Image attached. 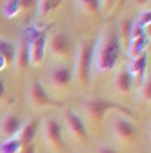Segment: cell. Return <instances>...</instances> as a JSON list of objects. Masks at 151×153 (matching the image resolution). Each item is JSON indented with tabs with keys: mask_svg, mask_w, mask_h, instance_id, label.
<instances>
[{
	"mask_svg": "<svg viewBox=\"0 0 151 153\" xmlns=\"http://www.w3.org/2000/svg\"><path fill=\"white\" fill-rule=\"evenodd\" d=\"M122 59V46L118 40L117 26H106L98 36V44L93 48V69L98 75L111 73Z\"/></svg>",
	"mask_w": 151,
	"mask_h": 153,
	"instance_id": "obj_1",
	"label": "cell"
},
{
	"mask_svg": "<svg viewBox=\"0 0 151 153\" xmlns=\"http://www.w3.org/2000/svg\"><path fill=\"white\" fill-rule=\"evenodd\" d=\"M109 111H117V113H122V115H133L126 106L118 104V102H113L109 99H102V97H93V99H87L86 104H84V115L91 126H100L104 122V119L107 117Z\"/></svg>",
	"mask_w": 151,
	"mask_h": 153,
	"instance_id": "obj_2",
	"label": "cell"
},
{
	"mask_svg": "<svg viewBox=\"0 0 151 153\" xmlns=\"http://www.w3.org/2000/svg\"><path fill=\"white\" fill-rule=\"evenodd\" d=\"M93 46L89 40H82L78 46H75V71L73 76L77 79L78 86L86 89L91 82L93 75Z\"/></svg>",
	"mask_w": 151,
	"mask_h": 153,
	"instance_id": "obj_3",
	"label": "cell"
},
{
	"mask_svg": "<svg viewBox=\"0 0 151 153\" xmlns=\"http://www.w3.org/2000/svg\"><path fill=\"white\" fill-rule=\"evenodd\" d=\"M46 51L53 56L58 64H67L75 56V44L69 38V35L62 31H55L53 35L47 36Z\"/></svg>",
	"mask_w": 151,
	"mask_h": 153,
	"instance_id": "obj_4",
	"label": "cell"
},
{
	"mask_svg": "<svg viewBox=\"0 0 151 153\" xmlns=\"http://www.w3.org/2000/svg\"><path fill=\"white\" fill-rule=\"evenodd\" d=\"M111 135L120 146L124 148H135L138 142V128L126 119L124 115H115L111 119Z\"/></svg>",
	"mask_w": 151,
	"mask_h": 153,
	"instance_id": "obj_5",
	"label": "cell"
},
{
	"mask_svg": "<svg viewBox=\"0 0 151 153\" xmlns=\"http://www.w3.org/2000/svg\"><path fill=\"white\" fill-rule=\"evenodd\" d=\"M73 68L69 64H55L49 71L47 82H49V95L53 93L55 97H64L71 89L73 84Z\"/></svg>",
	"mask_w": 151,
	"mask_h": 153,
	"instance_id": "obj_6",
	"label": "cell"
},
{
	"mask_svg": "<svg viewBox=\"0 0 151 153\" xmlns=\"http://www.w3.org/2000/svg\"><path fill=\"white\" fill-rule=\"evenodd\" d=\"M42 139L46 146L55 153H66L64 128L55 117H47L42 124Z\"/></svg>",
	"mask_w": 151,
	"mask_h": 153,
	"instance_id": "obj_7",
	"label": "cell"
},
{
	"mask_svg": "<svg viewBox=\"0 0 151 153\" xmlns=\"http://www.w3.org/2000/svg\"><path fill=\"white\" fill-rule=\"evenodd\" d=\"M66 133L69 135L71 140L78 142V144H86L89 139V133H87V126L84 122V119L75 111V109H66L64 113V126Z\"/></svg>",
	"mask_w": 151,
	"mask_h": 153,
	"instance_id": "obj_8",
	"label": "cell"
},
{
	"mask_svg": "<svg viewBox=\"0 0 151 153\" xmlns=\"http://www.w3.org/2000/svg\"><path fill=\"white\" fill-rule=\"evenodd\" d=\"M27 100L29 106L35 109H46V108H58L62 104V100H55L49 91L44 88V84L40 80H31L29 82V89H27Z\"/></svg>",
	"mask_w": 151,
	"mask_h": 153,
	"instance_id": "obj_9",
	"label": "cell"
},
{
	"mask_svg": "<svg viewBox=\"0 0 151 153\" xmlns=\"http://www.w3.org/2000/svg\"><path fill=\"white\" fill-rule=\"evenodd\" d=\"M46 44H47V35L44 31H36L29 35V64L38 68L46 62Z\"/></svg>",
	"mask_w": 151,
	"mask_h": 153,
	"instance_id": "obj_10",
	"label": "cell"
},
{
	"mask_svg": "<svg viewBox=\"0 0 151 153\" xmlns=\"http://www.w3.org/2000/svg\"><path fill=\"white\" fill-rule=\"evenodd\" d=\"M36 131H38V120L33 119L24 122L22 129L18 131V140L22 146V153H33L35 151V140H36Z\"/></svg>",
	"mask_w": 151,
	"mask_h": 153,
	"instance_id": "obj_11",
	"label": "cell"
},
{
	"mask_svg": "<svg viewBox=\"0 0 151 153\" xmlns=\"http://www.w3.org/2000/svg\"><path fill=\"white\" fill-rule=\"evenodd\" d=\"M133 88H135V82H133V76L127 71V68H120L113 79V89H115L117 95L120 97H127V95L133 93Z\"/></svg>",
	"mask_w": 151,
	"mask_h": 153,
	"instance_id": "obj_12",
	"label": "cell"
},
{
	"mask_svg": "<svg viewBox=\"0 0 151 153\" xmlns=\"http://www.w3.org/2000/svg\"><path fill=\"white\" fill-rule=\"evenodd\" d=\"M147 62H149L147 53H142V55H138V56H137V59H131V60H129V64L126 66V68H127V71L131 73V76H133V82H135V86H137V88L140 86V82H142V79H144V75L149 71Z\"/></svg>",
	"mask_w": 151,
	"mask_h": 153,
	"instance_id": "obj_13",
	"label": "cell"
},
{
	"mask_svg": "<svg viewBox=\"0 0 151 153\" xmlns=\"http://www.w3.org/2000/svg\"><path fill=\"white\" fill-rule=\"evenodd\" d=\"M22 126H24V119L20 115L9 113L2 119V122H0V135L6 137V139H13V137L18 135V131L22 129Z\"/></svg>",
	"mask_w": 151,
	"mask_h": 153,
	"instance_id": "obj_14",
	"label": "cell"
},
{
	"mask_svg": "<svg viewBox=\"0 0 151 153\" xmlns=\"http://www.w3.org/2000/svg\"><path fill=\"white\" fill-rule=\"evenodd\" d=\"M16 46V49H15V60H13V64H15V68L20 71V73H24L31 64H29V36L26 35V36H22L20 40H18V44H15Z\"/></svg>",
	"mask_w": 151,
	"mask_h": 153,
	"instance_id": "obj_15",
	"label": "cell"
},
{
	"mask_svg": "<svg viewBox=\"0 0 151 153\" xmlns=\"http://www.w3.org/2000/svg\"><path fill=\"white\" fill-rule=\"evenodd\" d=\"M147 48H149V36H147V35H140V36L129 38V44H127V48H126L129 60H131V59H137V56L142 55V53H146Z\"/></svg>",
	"mask_w": 151,
	"mask_h": 153,
	"instance_id": "obj_16",
	"label": "cell"
},
{
	"mask_svg": "<svg viewBox=\"0 0 151 153\" xmlns=\"http://www.w3.org/2000/svg\"><path fill=\"white\" fill-rule=\"evenodd\" d=\"M131 27H133V18H122L117 26V33H118V40L122 49L127 48L129 44V38H131Z\"/></svg>",
	"mask_w": 151,
	"mask_h": 153,
	"instance_id": "obj_17",
	"label": "cell"
},
{
	"mask_svg": "<svg viewBox=\"0 0 151 153\" xmlns=\"http://www.w3.org/2000/svg\"><path fill=\"white\" fill-rule=\"evenodd\" d=\"M77 6L78 9L89 16V18H97L100 15V6H98V0H77Z\"/></svg>",
	"mask_w": 151,
	"mask_h": 153,
	"instance_id": "obj_18",
	"label": "cell"
},
{
	"mask_svg": "<svg viewBox=\"0 0 151 153\" xmlns=\"http://www.w3.org/2000/svg\"><path fill=\"white\" fill-rule=\"evenodd\" d=\"M15 42L7 40V38H0V59H4L7 66H11L15 60Z\"/></svg>",
	"mask_w": 151,
	"mask_h": 153,
	"instance_id": "obj_19",
	"label": "cell"
},
{
	"mask_svg": "<svg viewBox=\"0 0 151 153\" xmlns=\"http://www.w3.org/2000/svg\"><path fill=\"white\" fill-rule=\"evenodd\" d=\"M38 15L40 18H47L51 16L56 9L62 6V0H38Z\"/></svg>",
	"mask_w": 151,
	"mask_h": 153,
	"instance_id": "obj_20",
	"label": "cell"
},
{
	"mask_svg": "<svg viewBox=\"0 0 151 153\" xmlns=\"http://www.w3.org/2000/svg\"><path fill=\"white\" fill-rule=\"evenodd\" d=\"M2 13L7 18H16L22 15V4L20 0H6L4 6H2Z\"/></svg>",
	"mask_w": 151,
	"mask_h": 153,
	"instance_id": "obj_21",
	"label": "cell"
},
{
	"mask_svg": "<svg viewBox=\"0 0 151 153\" xmlns=\"http://www.w3.org/2000/svg\"><path fill=\"white\" fill-rule=\"evenodd\" d=\"M138 95H140V100L144 104L151 102V75H149V71L144 75V79L138 86Z\"/></svg>",
	"mask_w": 151,
	"mask_h": 153,
	"instance_id": "obj_22",
	"label": "cell"
},
{
	"mask_svg": "<svg viewBox=\"0 0 151 153\" xmlns=\"http://www.w3.org/2000/svg\"><path fill=\"white\" fill-rule=\"evenodd\" d=\"M0 153H22V146H20L18 137L6 139V142L0 146Z\"/></svg>",
	"mask_w": 151,
	"mask_h": 153,
	"instance_id": "obj_23",
	"label": "cell"
},
{
	"mask_svg": "<svg viewBox=\"0 0 151 153\" xmlns=\"http://www.w3.org/2000/svg\"><path fill=\"white\" fill-rule=\"evenodd\" d=\"M135 24L140 26V27L149 35V26H151V9H149V7H146V9H142V11L138 13V16L135 18Z\"/></svg>",
	"mask_w": 151,
	"mask_h": 153,
	"instance_id": "obj_24",
	"label": "cell"
},
{
	"mask_svg": "<svg viewBox=\"0 0 151 153\" xmlns=\"http://www.w3.org/2000/svg\"><path fill=\"white\" fill-rule=\"evenodd\" d=\"M117 0H98V6H100V11L102 13H109L113 7H115Z\"/></svg>",
	"mask_w": 151,
	"mask_h": 153,
	"instance_id": "obj_25",
	"label": "cell"
},
{
	"mask_svg": "<svg viewBox=\"0 0 151 153\" xmlns=\"http://www.w3.org/2000/svg\"><path fill=\"white\" fill-rule=\"evenodd\" d=\"M20 4H22V13H29L31 9L36 7L38 0H20Z\"/></svg>",
	"mask_w": 151,
	"mask_h": 153,
	"instance_id": "obj_26",
	"label": "cell"
},
{
	"mask_svg": "<svg viewBox=\"0 0 151 153\" xmlns=\"http://www.w3.org/2000/svg\"><path fill=\"white\" fill-rule=\"evenodd\" d=\"M97 153H118V149L113 148V146H109V144H104V146H100L97 149Z\"/></svg>",
	"mask_w": 151,
	"mask_h": 153,
	"instance_id": "obj_27",
	"label": "cell"
},
{
	"mask_svg": "<svg viewBox=\"0 0 151 153\" xmlns=\"http://www.w3.org/2000/svg\"><path fill=\"white\" fill-rule=\"evenodd\" d=\"M6 97H7V89H6V84H4V80L0 79V104H2V102L6 100Z\"/></svg>",
	"mask_w": 151,
	"mask_h": 153,
	"instance_id": "obj_28",
	"label": "cell"
},
{
	"mask_svg": "<svg viewBox=\"0 0 151 153\" xmlns=\"http://www.w3.org/2000/svg\"><path fill=\"white\" fill-rule=\"evenodd\" d=\"M133 4L138 9H146V7H149V0H133Z\"/></svg>",
	"mask_w": 151,
	"mask_h": 153,
	"instance_id": "obj_29",
	"label": "cell"
},
{
	"mask_svg": "<svg viewBox=\"0 0 151 153\" xmlns=\"http://www.w3.org/2000/svg\"><path fill=\"white\" fill-rule=\"evenodd\" d=\"M6 66H7V64H6V60H4V59H0V71H2Z\"/></svg>",
	"mask_w": 151,
	"mask_h": 153,
	"instance_id": "obj_30",
	"label": "cell"
}]
</instances>
